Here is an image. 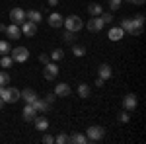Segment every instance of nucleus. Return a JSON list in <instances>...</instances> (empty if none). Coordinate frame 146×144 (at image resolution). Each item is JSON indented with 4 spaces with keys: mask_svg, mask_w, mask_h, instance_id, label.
<instances>
[{
    "mask_svg": "<svg viewBox=\"0 0 146 144\" xmlns=\"http://www.w3.org/2000/svg\"><path fill=\"white\" fill-rule=\"evenodd\" d=\"M100 18H101V22H103V23L113 22V16H111V14H100Z\"/></svg>",
    "mask_w": 146,
    "mask_h": 144,
    "instance_id": "2f4dec72",
    "label": "nucleus"
},
{
    "mask_svg": "<svg viewBox=\"0 0 146 144\" xmlns=\"http://www.w3.org/2000/svg\"><path fill=\"white\" fill-rule=\"evenodd\" d=\"M55 98H56L55 94H49V96H47V98H45V101H47V103H49V105H51V103L55 101Z\"/></svg>",
    "mask_w": 146,
    "mask_h": 144,
    "instance_id": "f704fd0d",
    "label": "nucleus"
},
{
    "mask_svg": "<svg viewBox=\"0 0 146 144\" xmlns=\"http://www.w3.org/2000/svg\"><path fill=\"white\" fill-rule=\"evenodd\" d=\"M43 142H45V144H53V142H55V136H51V134H45V136H43Z\"/></svg>",
    "mask_w": 146,
    "mask_h": 144,
    "instance_id": "72a5a7b5",
    "label": "nucleus"
},
{
    "mask_svg": "<svg viewBox=\"0 0 146 144\" xmlns=\"http://www.w3.org/2000/svg\"><path fill=\"white\" fill-rule=\"evenodd\" d=\"M107 37H109L111 41H121V39L125 37V29L121 27V25H119V27H111L109 33H107Z\"/></svg>",
    "mask_w": 146,
    "mask_h": 144,
    "instance_id": "f8f14e48",
    "label": "nucleus"
},
{
    "mask_svg": "<svg viewBox=\"0 0 146 144\" xmlns=\"http://www.w3.org/2000/svg\"><path fill=\"white\" fill-rule=\"evenodd\" d=\"M39 60H41L43 64H47V62L51 60V56H47V55H39Z\"/></svg>",
    "mask_w": 146,
    "mask_h": 144,
    "instance_id": "c9c22d12",
    "label": "nucleus"
},
{
    "mask_svg": "<svg viewBox=\"0 0 146 144\" xmlns=\"http://www.w3.org/2000/svg\"><path fill=\"white\" fill-rule=\"evenodd\" d=\"M8 84H10V74L2 70V72H0V86H4V88H6Z\"/></svg>",
    "mask_w": 146,
    "mask_h": 144,
    "instance_id": "393cba45",
    "label": "nucleus"
},
{
    "mask_svg": "<svg viewBox=\"0 0 146 144\" xmlns=\"http://www.w3.org/2000/svg\"><path fill=\"white\" fill-rule=\"evenodd\" d=\"M88 12H90L92 16H100V14H103V8H101L100 4L92 2V4H88Z\"/></svg>",
    "mask_w": 146,
    "mask_h": 144,
    "instance_id": "5701e85b",
    "label": "nucleus"
},
{
    "mask_svg": "<svg viewBox=\"0 0 146 144\" xmlns=\"http://www.w3.org/2000/svg\"><path fill=\"white\" fill-rule=\"evenodd\" d=\"M62 23H64V18L60 14H51L49 16V25L51 27H56L58 29V27H62Z\"/></svg>",
    "mask_w": 146,
    "mask_h": 144,
    "instance_id": "4468645a",
    "label": "nucleus"
},
{
    "mask_svg": "<svg viewBox=\"0 0 146 144\" xmlns=\"http://www.w3.org/2000/svg\"><path fill=\"white\" fill-rule=\"evenodd\" d=\"M90 94H92V90H90L88 84H80V86H78V96L82 98V100H88Z\"/></svg>",
    "mask_w": 146,
    "mask_h": 144,
    "instance_id": "412c9836",
    "label": "nucleus"
},
{
    "mask_svg": "<svg viewBox=\"0 0 146 144\" xmlns=\"http://www.w3.org/2000/svg\"><path fill=\"white\" fill-rule=\"evenodd\" d=\"M121 4H123V0H109V8L111 10H119Z\"/></svg>",
    "mask_w": 146,
    "mask_h": 144,
    "instance_id": "c756f323",
    "label": "nucleus"
},
{
    "mask_svg": "<svg viewBox=\"0 0 146 144\" xmlns=\"http://www.w3.org/2000/svg\"><path fill=\"white\" fill-rule=\"evenodd\" d=\"M103 136H105V129L100 127V125H92V127H88V131H86V138L92 140V142H98Z\"/></svg>",
    "mask_w": 146,
    "mask_h": 144,
    "instance_id": "7ed1b4c3",
    "label": "nucleus"
},
{
    "mask_svg": "<svg viewBox=\"0 0 146 144\" xmlns=\"http://www.w3.org/2000/svg\"><path fill=\"white\" fill-rule=\"evenodd\" d=\"M33 123H35V127H37V131H47L49 129V121H47L45 117H41V115H37L33 119Z\"/></svg>",
    "mask_w": 146,
    "mask_h": 144,
    "instance_id": "dca6fc26",
    "label": "nucleus"
},
{
    "mask_svg": "<svg viewBox=\"0 0 146 144\" xmlns=\"http://www.w3.org/2000/svg\"><path fill=\"white\" fill-rule=\"evenodd\" d=\"M31 105H33L37 111H47L49 109V103H47L45 100H41V98H35V101L31 103Z\"/></svg>",
    "mask_w": 146,
    "mask_h": 144,
    "instance_id": "4be33fe9",
    "label": "nucleus"
},
{
    "mask_svg": "<svg viewBox=\"0 0 146 144\" xmlns=\"http://www.w3.org/2000/svg\"><path fill=\"white\" fill-rule=\"evenodd\" d=\"M10 43L8 41H0V55H10Z\"/></svg>",
    "mask_w": 146,
    "mask_h": 144,
    "instance_id": "a878e982",
    "label": "nucleus"
},
{
    "mask_svg": "<svg viewBox=\"0 0 146 144\" xmlns=\"http://www.w3.org/2000/svg\"><path fill=\"white\" fill-rule=\"evenodd\" d=\"M6 33H8L10 39H20L22 37V29H20V25L10 23V25H6Z\"/></svg>",
    "mask_w": 146,
    "mask_h": 144,
    "instance_id": "ddd939ff",
    "label": "nucleus"
},
{
    "mask_svg": "<svg viewBox=\"0 0 146 144\" xmlns=\"http://www.w3.org/2000/svg\"><path fill=\"white\" fill-rule=\"evenodd\" d=\"M127 2H131V4H138V6H140V4H144L146 0H127Z\"/></svg>",
    "mask_w": 146,
    "mask_h": 144,
    "instance_id": "4c0bfd02",
    "label": "nucleus"
},
{
    "mask_svg": "<svg viewBox=\"0 0 146 144\" xmlns=\"http://www.w3.org/2000/svg\"><path fill=\"white\" fill-rule=\"evenodd\" d=\"M72 53H74L76 56H84V55H86V49L80 47V45H76V47H72Z\"/></svg>",
    "mask_w": 146,
    "mask_h": 144,
    "instance_id": "c85d7f7f",
    "label": "nucleus"
},
{
    "mask_svg": "<svg viewBox=\"0 0 146 144\" xmlns=\"http://www.w3.org/2000/svg\"><path fill=\"white\" fill-rule=\"evenodd\" d=\"M12 62H14V58H12V56L2 55V60H0V66H2V68H10Z\"/></svg>",
    "mask_w": 146,
    "mask_h": 144,
    "instance_id": "b1692460",
    "label": "nucleus"
},
{
    "mask_svg": "<svg viewBox=\"0 0 146 144\" xmlns=\"http://www.w3.org/2000/svg\"><path fill=\"white\" fill-rule=\"evenodd\" d=\"M98 74H100V78H103V80H107V78H111L113 70L109 64H101L100 68H98Z\"/></svg>",
    "mask_w": 146,
    "mask_h": 144,
    "instance_id": "f3484780",
    "label": "nucleus"
},
{
    "mask_svg": "<svg viewBox=\"0 0 146 144\" xmlns=\"http://www.w3.org/2000/svg\"><path fill=\"white\" fill-rule=\"evenodd\" d=\"M119 119H121V123H129V119H131V115H129V111L125 109L121 115H119Z\"/></svg>",
    "mask_w": 146,
    "mask_h": 144,
    "instance_id": "473e14b6",
    "label": "nucleus"
},
{
    "mask_svg": "<svg viewBox=\"0 0 146 144\" xmlns=\"http://www.w3.org/2000/svg\"><path fill=\"white\" fill-rule=\"evenodd\" d=\"M12 58H14V62H25L27 58H29V51L25 49V47H16V49H12Z\"/></svg>",
    "mask_w": 146,
    "mask_h": 144,
    "instance_id": "20e7f679",
    "label": "nucleus"
},
{
    "mask_svg": "<svg viewBox=\"0 0 146 144\" xmlns=\"http://www.w3.org/2000/svg\"><path fill=\"white\" fill-rule=\"evenodd\" d=\"M55 142L56 144H66L68 142V134H58V136L55 138Z\"/></svg>",
    "mask_w": 146,
    "mask_h": 144,
    "instance_id": "7c9ffc66",
    "label": "nucleus"
},
{
    "mask_svg": "<svg viewBox=\"0 0 146 144\" xmlns=\"http://www.w3.org/2000/svg\"><path fill=\"white\" fill-rule=\"evenodd\" d=\"M43 76H45V80H55L58 76V66L53 62H47L45 68H43Z\"/></svg>",
    "mask_w": 146,
    "mask_h": 144,
    "instance_id": "1a4fd4ad",
    "label": "nucleus"
},
{
    "mask_svg": "<svg viewBox=\"0 0 146 144\" xmlns=\"http://www.w3.org/2000/svg\"><path fill=\"white\" fill-rule=\"evenodd\" d=\"M64 27H66L68 31H80L82 27H84V22H82V18L80 16H68V18H64V23H62Z\"/></svg>",
    "mask_w": 146,
    "mask_h": 144,
    "instance_id": "f03ea898",
    "label": "nucleus"
},
{
    "mask_svg": "<svg viewBox=\"0 0 146 144\" xmlns=\"http://www.w3.org/2000/svg\"><path fill=\"white\" fill-rule=\"evenodd\" d=\"M58 4V0H49V6H56Z\"/></svg>",
    "mask_w": 146,
    "mask_h": 144,
    "instance_id": "58836bf2",
    "label": "nucleus"
},
{
    "mask_svg": "<svg viewBox=\"0 0 146 144\" xmlns=\"http://www.w3.org/2000/svg\"><path fill=\"white\" fill-rule=\"evenodd\" d=\"M103 84H105V80H103V78H98V80H96V86H98V88H101Z\"/></svg>",
    "mask_w": 146,
    "mask_h": 144,
    "instance_id": "e433bc0d",
    "label": "nucleus"
},
{
    "mask_svg": "<svg viewBox=\"0 0 146 144\" xmlns=\"http://www.w3.org/2000/svg\"><path fill=\"white\" fill-rule=\"evenodd\" d=\"M62 39H64L66 43H74V41H76V35H74V31H68L66 29V33L62 35Z\"/></svg>",
    "mask_w": 146,
    "mask_h": 144,
    "instance_id": "bb28decb",
    "label": "nucleus"
},
{
    "mask_svg": "<svg viewBox=\"0 0 146 144\" xmlns=\"http://www.w3.org/2000/svg\"><path fill=\"white\" fill-rule=\"evenodd\" d=\"M55 96H58V98H68L70 96V86L68 84H56Z\"/></svg>",
    "mask_w": 146,
    "mask_h": 144,
    "instance_id": "2eb2a0df",
    "label": "nucleus"
},
{
    "mask_svg": "<svg viewBox=\"0 0 146 144\" xmlns=\"http://www.w3.org/2000/svg\"><path fill=\"white\" fill-rule=\"evenodd\" d=\"M20 98H23L25 103H33L35 98H37V94H35L33 90H23V92H20Z\"/></svg>",
    "mask_w": 146,
    "mask_h": 144,
    "instance_id": "a211bd4d",
    "label": "nucleus"
},
{
    "mask_svg": "<svg viewBox=\"0 0 146 144\" xmlns=\"http://www.w3.org/2000/svg\"><path fill=\"white\" fill-rule=\"evenodd\" d=\"M136 105H138V100H136L135 94H127V96L123 98V107H125L127 111L136 109Z\"/></svg>",
    "mask_w": 146,
    "mask_h": 144,
    "instance_id": "9b49d317",
    "label": "nucleus"
},
{
    "mask_svg": "<svg viewBox=\"0 0 146 144\" xmlns=\"http://www.w3.org/2000/svg\"><path fill=\"white\" fill-rule=\"evenodd\" d=\"M68 142H74V144H86V142H88V138H86V134L74 133L72 136H68Z\"/></svg>",
    "mask_w": 146,
    "mask_h": 144,
    "instance_id": "aec40b11",
    "label": "nucleus"
},
{
    "mask_svg": "<svg viewBox=\"0 0 146 144\" xmlns=\"http://www.w3.org/2000/svg\"><path fill=\"white\" fill-rule=\"evenodd\" d=\"M103 25H105V23L101 22L100 16H92V20H88V31L98 33V31H101V29H103Z\"/></svg>",
    "mask_w": 146,
    "mask_h": 144,
    "instance_id": "423d86ee",
    "label": "nucleus"
},
{
    "mask_svg": "<svg viewBox=\"0 0 146 144\" xmlns=\"http://www.w3.org/2000/svg\"><path fill=\"white\" fill-rule=\"evenodd\" d=\"M39 115V111L35 109L31 103H25V107H23V121H27V123H33V119Z\"/></svg>",
    "mask_w": 146,
    "mask_h": 144,
    "instance_id": "9d476101",
    "label": "nucleus"
},
{
    "mask_svg": "<svg viewBox=\"0 0 146 144\" xmlns=\"http://www.w3.org/2000/svg\"><path fill=\"white\" fill-rule=\"evenodd\" d=\"M0 31H6V25L4 23H0Z\"/></svg>",
    "mask_w": 146,
    "mask_h": 144,
    "instance_id": "ea45409f",
    "label": "nucleus"
},
{
    "mask_svg": "<svg viewBox=\"0 0 146 144\" xmlns=\"http://www.w3.org/2000/svg\"><path fill=\"white\" fill-rule=\"evenodd\" d=\"M25 20H29V22H33V23H39L41 22V12L39 10H29L25 14Z\"/></svg>",
    "mask_w": 146,
    "mask_h": 144,
    "instance_id": "6ab92c4d",
    "label": "nucleus"
},
{
    "mask_svg": "<svg viewBox=\"0 0 146 144\" xmlns=\"http://www.w3.org/2000/svg\"><path fill=\"white\" fill-rule=\"evenodd\" d=\"M62 56H64V51H62V49H55V51L51 53V58H53V60H60Z\"/></svg>",
    "mask_w": 146,
    "mask_h": 144,
    "instance_id": "cd10ccee",
    "label": "nucleus"
},
{
    "mask_svg": "<svg viewBox=\"0 0 146 144\" xmlns=\"http://www.w3.org/2000/svg\"><path fill=\"white\" fill-rule=\"evenodd\" d=\"M2 100L6 101V103H16V101L20 100V90H16V88H4Z\"/></svg>",
    "mask_w": 146,
    "mask_h": 144,
    "instance_id": "39448f33",
    "label": "nucleus"
},
{
    "mask_svg": "<svg viewBox=\"0 0 146 144\" xmlns=\"http://www.w3.org/2000/svg\"><path fill=\"white\" fill-rule=\"evenodd\" d=\"M22 35H25V37H33L35 33H37V23L29 22V20H25V22L22 23Z\"/></svg>",
    "mask_w": 146,
    "mask_h": 144,
    "instance_id": "6e6552de",
    "label": "nucleus"
},
{
    "mask_svg": "<svg viewBox=\"0 0 146 144\" xmlns=\"http://www.w3.org/2000/svg\"><path fill=\"white\" fill-rule=\"evenodd\" d=\"M10 20H12V23H16V25H22V23L25 22V12H23L22 8H12Z\"/></svg>",
    "mask_w": 146,
    "mask_h": 144,
    "instance_id": "0eeeda50",
    "label": "nucleus"
},
{
    "mask_svg": "<svg viewBox=\"0 0 146 144\" xmlns=\"http://www.w3.org/2000/svg\"><path fill=\"white\" fill-rule=\"evenodd\" d=\"M121 27L131 35H140L142 33V27H144V16L140 14L136 18H125L121 22Z\"/></svg>",
    "mask_w": 146,
    "mask_h": 144,
    "instance_id": "f257e3e1",
    "label": "nucleus"
}]
</instances>
